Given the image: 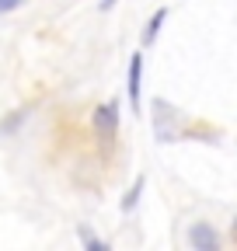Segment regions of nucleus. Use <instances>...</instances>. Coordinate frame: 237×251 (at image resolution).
<instances>
[{
    "label": "nucleus",
    "mask_w": 237,
    "mask_h": 251,
    "mask_svg": "<svg viewBox=\"0 0 237 251\" xmlns=\"http://www.w3.org/2000/svg\"><path fill=\"white\" fill-rule=\"evenodd\" d=\"M95 133L101 143H112L118 133V101H105L95 108Z\"/></svg>",
    "instance_id": "f257e3e1"
},
{
    "label": "nucleus",
    "mask_w": 237,
    "mask_h": 251,
    "mask_svg": "<svg viewBox=\"0 0 237 251\" xmlns=\"http://www.w3.org/2000/svg\"><path fill=\"white\" fill-rule=\"evenodd\" d=\"M126 94H129L133 112H140V105H143V52H133V56H129V80H126Z\"/></svg>",
    "instance_id": "f03ea898"
},
{
    "label": "nucleus",
    "mask_w": 237,
    "mask_h": 251,
    "mask_svg": "<svg viewBox=\"0 0 237 251\" xmlns=\"http://www.w3.org/2000/svg\"><path fill=\"white\" fill-rule=\"evenodd\" d=\"M189 244H192L195 251H216L220 237H216V230H213L210 224H192V230H189Z\"/></svg>",
    "instance_id": "7ed1b4c3"
},
{
    "label": "nucleus",
    "mask_w": 237,
    "mask_h": 251,
    "mask_svg": "<svg viewBox=\"0 0 237 251\" xmlns=\"http://www.w3.org/2000/svg\"><path fill=\"white\" fill-rule=\"evenodd\" d=\"M167 21V7H157L154 11V18L146 21V28H143V46H154L157 42V35H161V25Z\"/></svg>",
    "instance_id": "20e7f679"
},
{
    "label": "nucleus",
    "mask_w": 237,
    "mask_h": 251,
    "mask_svg": "<svg viewBox=\"0 0 237 251\" xmlns=\"http://www.w3.org/2000/svg\"><path fill=\"white\" fill-rule=\"evenodd\" d=\"M140 192H143V178H136V185L126 192V199H122V213H129L133 206H136V199H140Z\"/></svg>",
    "instance_id": "39448f33"
},
{
    "label": "nucleus",
    "mask_w": 237,
    "mask_h": 251,
    "mask_svg": "<svg viewBox=\"0 0 237 251\" xmlns=\"http://www.w3.org/2000/svg\"><path fill=\"white\" fill-rule=\"evenodd\" d=\"M80 241H84V248H91V251H108L105 241H98L95 234H87V230H80Z\"/></svg>",
    "instance_id": "423d86ee"
},
{
    "label": "nucleus",
    "mask_w": 237,
    "mask_h": 251,
    "mask_svg": "<svg viewBox=\"0 0 237 251\" xmlns=\"http://www.w3.org/2000/svg\"><path fill=\"white\" fill-rule=\"evenodd\" d=\"M24 4V0H0V14H7V11H18Z\"/></svg>",
    "instance_id": "0eeeda50"
},
{
    "label": "nucleus",
    "mask_w": 237,
    "mask_h": 251,
    "mask_svg": "<svg viewBox=\"0 0 237 251\" xmlns=\"http://www.w3.org/2000/svg\"><path fill=\"white\" fill-rule=\"evenodd\" d=\"M112 4H115V0H101V11H108Z\"/></svg>",
    "instance_id": "6e6552de"
},
{
    "label": "nucleus",
    "mask_w": 237,
    "mask_h": 251,
    "mask_svg": "<svg viewBox=\"0 0 237 251\" xmlns=\"http://www.w3.org/2000/svg\"><path fill=\"white\" fill-rule=\"evenodd\" d=\"M234 230H237V220H234Z\"/></svg>",
    "instance_id": "1a4fd4ad"
}]
</instances>
